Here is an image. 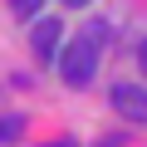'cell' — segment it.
<instances>
[{
	"mask_svg": "<svg viewBox=\"0 0 147 147\" xmlns=\"http://www.w3.org/2000/svg\"><path fill=\"white\" fill-rule=\"evenodd\" d=\"M39 5H44V0H10V10L20 20H39Z\"/></svg>",
	"mask_w": 147,
	"mask_h": 147,
	"instance_id": "obj_5",
	"label": "cell"
},
{
	"mask_svg": "<svg viewBox=\"0 0 147 147\" xmlns=\"http://www.w3.org/2000/svg\"><path fill=\"white\" fill-rule=\"evenodd\" d=\"M64 5H88V0H64Z\"/></svg>",
	"mask_w": 147,
	"mask_h": 147,
	"instance_id": "obj_8",
	"label": "cell"
},
{
	"mask_svg": "<svg viewBox=\"0 0 147 147\" xmlns=\"http://www.w3.org/2000/svg\"><path fill=\"white\" fill-rule=\"evenodd\" d=\"M98 147H118V137H108V142H98Z\"/></svg>",
	"mask_w": 147,
	"mask_h": 147,
	"instance_id": "obj_7",
	"label": "cell"
},
{
	"mask_svg": "<svg viewBox=\"0 0 147 147\" xmlns=\"http://www.w3.org/2000/svg\"><path fill=\"white\" fill-rule=\"evenodd\" d=\"M20 132H25L20 113H0V142H20Z\"/></svg>",
	"mask_w": 147,
	"mask_h": 147,
	"instance_id": "obj_4",
	"label": "cell"
},
{
	"mask_svg": "<svg viewBox=\"0 0 147 147\" xmlns=\"http://www.w3.org/2000/svg\"><path fill=\"white\" fill-rule=\"evenodd\" d=\"M54 147H74V142H54Z\"/></svg>",
	"mask_w": 147,
	"mask_h": 147,
	"instance_id": "obj_9",
	"label": "cell"
},
{
	"mask_svg": "<svg viewBox=\"0 0 147 147\" xmlns=\"http://www.w3.org/2000/svg\"><path fill=\"white\" fill-rule=\"evenodd\" d=\"M30 44H34V59H39V64H54V59H59V20L39 15V25H34Z\"/></svg>",
	"mask_w": 147,
	"mask_h": 147,
	"instance_id": "obj_3",
	"label": "cell"
},
{
	"mask_svg": "<svg viewBox=\"0 0 147 147\" xmlns=\"http://www.w3.org/2000/svg\"><path fill=\"white\" fill-rule=\"evenodd\" d=\"M103 39H108V25L103 20H93L79 39H74L54 64H59V79L69 84V88H88L93 84V74H98V49H103Z\"/></svg>",
	"mask_w": 147,
	"mask_h": 147,
	"instance_id": "obj_1",
	"label": "cell"
},
{
	"mask_svg": "<svg viewBox=\"0 0 147 147\" xmlns=\"http://www.w3.org/2000/svg\"><path fill=\"white\" fill-rule=\"evenodd\" d=\"M108 103L118 108V118H127V123H147V88H137V84H113Z\"/></svg>",
	"mask_w": 147,
	"mask_h": 147,
	"instance_id": "obj_2",
	"label": "cell"
},
{
	"mask_svg": "<svg viewBox=\"0 0 147 147\" xmlns=\"http://www.w3.org/2000/svg\"><path fill=\"white\" fill-rule=\"evenodd\" d=\"M137 64H142V74H147V39L137 44Z\"/></svg>",
	"mask_w": 147,
	"mask_h": 147,
	"instance_id": "obj_6",
	"label": "cell"
}]
</instances>
